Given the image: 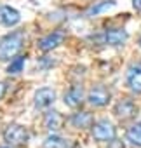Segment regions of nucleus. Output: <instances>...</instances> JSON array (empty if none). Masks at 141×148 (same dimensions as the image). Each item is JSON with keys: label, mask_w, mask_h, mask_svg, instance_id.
<instances>
[{"label": "nucleus", "mask_w": 141, "mask_h": 148, "mask_svg": "<svg viewBox=\"0 0 141 148\" xmlns=\"http://www.w3.org/2000/svg\"><path fill=\"white\" fill-rule=\"evenodd\" d=\"M28 138H30V134H28L26 127L19 125V124H11L4 131V141L11 146H23L28 141Z\"/></svg>", "instance_id": "nucleus-2"}, {"label": "nucleus", "mask_w": 141, "mask_h": 148, "mask_svg": "<svg viewBox=\"0 0 141 148\" xmlns=\"http://www.w3.org/2000/svg\"><path fill=\"white\" fill-rule=\"evenodd\" d=\"M92 138L96 141H110L115 138V127L108 120H98L92 124Z\"/></svg>", "instance_id": "nucleus-4"}, {"label": "nucleus", "mask_w": 141, "mask_h": 148, "mask_svg": "<svg viewBox=\"0 0 141 148\" xmlns=\"http://www.w3.org/2000/svg\"><path fill=\"white\" fill-rule=\"evenodd\" d=\"M115 115L118 117V119H122V120H127V119H132L134 115H136V112H138V106L131 101V99H127V98H124V99H120L117 105H115Z\"/></svg>", "instance_id": "nucleus-8"}, {"label": "nucleus", "mask_w": 141, "mask_h": 148, "mask_svg": "<svg viewBox=\"0 0 141 148\" xmlns=\"http://www.w3.org/2000/svg\"><path fill=\"white\" fill-rule=\"evenodd\" d=\"M138 44H139V47H141V37H139V40H138Z\"/></svg>", "instance_id": "nucleus-21"}, {"label": "nucleus", "mask_w": 141, "mask_h": 148, "mask_svg": "<svg viewBox=\"0 0 141 148\" xmlns=\"http://www.w3.org/2000/svg\"><path fill=\"white\" fill-rule=\"evenodd\" d=\"M63 124H64V117L59 113V112H47L45 117H44V127L49 131V132H57L59 129H63Z\"/></svg>", "instance_id": "nucleus-11"}, {"label": "nucleus", "mask_w": 141, "mask_h": 148, "mask_svg": "<svg viewBox=\"0 0 141 148\" xmlns=\"http://www.w3.org/2000/svg\"><path fill=\"white\" fill-rule=\"evenodd\" d=\"M5 92H7V84L5 82H0V99L5 96Z\"/></svg>", "instance_id": "nucleus-19"}, {"label": "nucleus", "mask_w": 141, "mask_h": 148, "mask_svg": "<svg viewBox=\"0 0 141 148\" xmlns=\"http://www.w3.org/2000/svg\"><path fill=\"white\" fill-rule=\"evenodd\" d=\"M64 38H66V32L64 30H56V32L45 35L44 38H40L38 44H37V47L42 52H49V51H54L56 47H59L64 42Z\"/></svg>", "instance_id": "nucleus-3"}, {"label": "nucleus", "mask_w": 141, "mask_h": 148, "mask_svg": "<svg viewBox=\"0 0 141 148\" xmlns=\"http://www.w3.org/2000/svg\"><path fill=\"white\" fill-rule=\"evenodd\" d=\"M25 61H26L25 56H18V58L11 59L9 66H7V73H11V75H16V73L23 71V68H25Z\"/></svg>", "instance_id": "nucleus-17"}, {"label": "nucleus", "mask_w": 141, "mask_h": 148, "mask_svg": "<svg viewBox=\"0 0 141 148\" xmlns=\"http://www.w3.org/2000/svg\"><path fill=\"white\" fill-rule=\"evenodd\" d=\"M21 21V14L18 9L11 7V5H2L0 7V23L4 26H16Z\"/></svg>", "instance_id": "nucleus-9"}, {"label": "nucleus", "mask_w": 141, "mask_h": 148, "mask_svg": "<svg viewBox=\"0 0 141 148\" xmlns=\"http://www.w3.org/2000/svg\"><path fill=\"white\" fill-rule=\"evenodd\" d=\"M127 84H129L131 91L141 92V66L129 70V73H127Z\"/></svg>", "instance_id": "nucleus-13"}, {"label": "nucleus", "mask_w": 141, "mask_h": 148, "mask_svg": "<svg viewBox=\"0 0 141 148\" xmlns=\"http://www.w3.org/2000/svg\"><path fill=\"white\" fill-rule=\"evenodd\" d=\"M132 5H134V9L141 11V0H132Z\"/></svg>", "instance_id": "nucleus-20"}, {"label": "nucleus", "mask_w": 141, "mask_h": 148, "mask_svg": "<svg viewBox=\"0 0 141 148\" xmlns=\"http://www.w3.org/2000/svg\"><path fill=\"white\" fill-rule=\"evenodd\" d=\"M127 37H129V35H127L125 30H122V28H115V30H106L99 38H101L103 44H108V45L117 47V45H124L125 40H127Z\"/></svg>", "instance_id": "nucleus-7"}, {"label": "nucleus", "mask_w": 141, "mask_h": 148, "mask_svg": "<svg viewBox=\"0 0 141 148\" xmlns=\"http://www.w3.org/2000/svg\"><path fill=\"white\" fill-rule=\"evenodd\" d=\"M87 103L94 108H101V106H106L110 103V92L106 87L103 86H96L89 91L87 94Z\"/></svg>", "instance_id": "nucleus-5"}, {"label": "nucleus", "mask_w": 141, "mask_h": 148, "mask_svg": "<svg viewBox=\"0 0 141 148\" xmlns=\"http://www.w3.org/2000/svg\"><path fill=\"white\" fill-rule=\"evenodd\" d=\"M44 148H72V143L64 138H59L56 134H51L44 141Z\"/></svg>", "instance_id": "nucleus-15"}, {"label": "nucleus", "mask_w": 141, "mask_h": 148, "mask_svg": "<svg viewBox=\"0 0 141 148\" xmlns=\"http://www.w3.org/2000/svg\"><path fill=\"white\" fill-rule=\"evenodd\" d=\"M0 148H9V146H0Z\"/></svg>", "instance_id": "nucleus-22"}, {"label": "nucleus", "mask_w": 141, "mask_h": 148, "mask_svg": "<svg viewBox=\"0 0 141 148\" xmlns=\"http://www.w3.org/2000/svg\"><path fill=\"white\" fill-rule=\"evenodd\" d=\"M25 44V32L16 30L0 38V61L12 59Z\"/></svg>", "instance_id": "nucleus-1"}, {"label": "nucleus", "mask_w": 141, "mask_h": 148, "mask_svg": "<svg viewBox=\"0 0 141 148\" xmlns=\"http://www.w3.org/2000/svg\"><path fill=\"white\" fill-rule=\"evenodd\" d=\"M106 148H125V145H124V141H122V139L113 138V139H110V141H108V146H106Z\"/></svg>", "instance_id": "nucleus-18"}, {"label": "nucleus", "mask_w": 141, "mask_h": 148, "mask_svg": "<svg viewBox=\"0 0 141 148\" xmlns=\"http://www.w3.org/2000/svg\"><path fill=\"white\" fill-rule=\"evenodd\" d=\"M33 101H35V106H37V108L45 110V108H49V106L56 101V92H54V89H51V87H40V89L35 92V96H33Z\"/></svg>", "instance_id": "nucleus-6"}, {"label": "nucleus", "mask_w": 141, "mask_h": 148, "mask_svg": "<svg viewBox=\"0 0 141 148\" xmlns=\"http://www.w3.org/2000/svg\"><path fill=\"white\" fill-rule=\"evenodd\" d=\"M127 141L134 146H141V122H136L127 129Z\"/></svg>", "instance_id": "nucleus-16"}, {"label": "nucleus", "mask_w": 141, "mask_h": 148, "mask_svg": "<svg viewBox=\"0 0 141 148\" xmlns=\"http://www.w3.org/2000/svg\"><path fill=\"white\" fill-rule=\"evenodd\" d=\"M84 103V91L80 86H72L64 92V105L70 108H79Z\"/></svg>", "instance_id": "nucleus-10"}, {"label": "nucleus", "mask_w": 141, "mask_h": 148, "mask_svg": "<svg viewBox=\"0 0 141 148\" xmlns=\"http://www.w3.org/2000/svg\"><path fill=\"white\" fill-rule=\"evenodd\" d=\"M70 124H72L75 129H89L94 124V119L89 112H77L70 117Z\"/></svg>", "instance_id": "nucleus-12"}, {"label": "nucleus", "mask_w": 141, "mask_h": 148, "mask_svg": "<svg viewBox=\"0 0 141 148\" xmlns=\"http://www.w3.org/2000/svg\"><path fill=\"white\" fill-rule=\"evenodd\" d=\"M113 7H115V2H113V0H103V2H98L96 5H92V7L86 12V16L94 18V16H99V14H103V12L113 9Z\"/></svg>", "instance_id": "nucleus-14"}]
</instances>
